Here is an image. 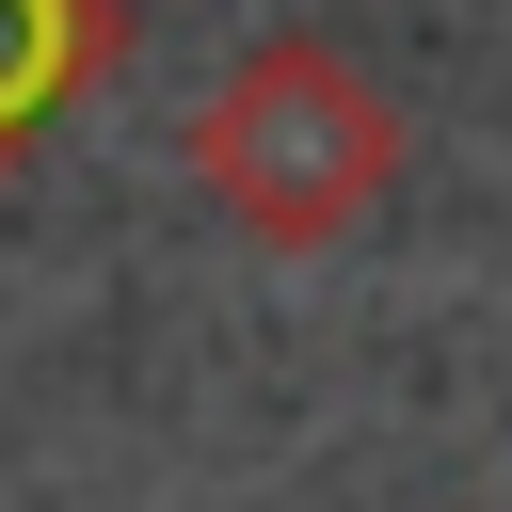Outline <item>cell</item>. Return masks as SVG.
I'll return each mask as SVG.
<instances>
[{
    "mask_svg": "<svg viewBox=\"0 0 512 512\" xmlns=\"http://www.w3.org/2000/svg\"><path fill=\"white\" fill-rule=\"evenodd\" d=\"M192 176L256 256H336L400 192V96L352 80L320 32H272L192 96Z\"/></svg>",
    "mask_w": 512,
    "mask_h": 512,
    "instance_id": "cell-1",
    "label": "cell"
},
{
    "mask_svg": "<svg viewBox=\"0 0 512 512\" xmlns=\"http://www.w3.org/2000/svg\"><path fill=\"white\" fill-rule=\"evenodd\" d=\"M112 48H128V0H0V176L112 80Z\"/></svg>",
    "mask_w": 512,
    "mask_h": 512,
    "instance_id": "cell-2",
    "label": "cell"
}]
</instances>
